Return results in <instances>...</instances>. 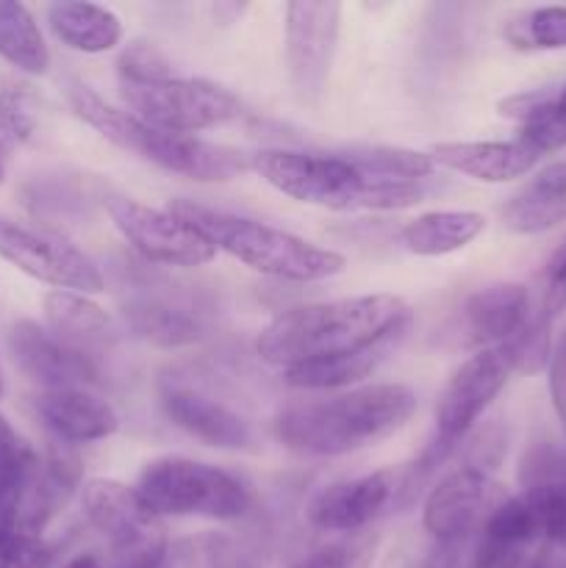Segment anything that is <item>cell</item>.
Masks as SVG:
<instances>
[{
	"label": "cell",
	"mask_w": 566,
	"mask_h": 568,
	"mask_svg": "<svg viewBox=\"0 0 566 568\" xmlns=\"http://www.w3.org/2000/svg\"><path fill=\"white\" fill-rule=\"evenodd\" d=\"M0 59L26 75H44L50 50L31 11L14 0H0Z\"/></svg>",
	"instance_id": "28"
},
{
	"label": "cell",
	"mask_w": 566,
	"mask_h": 568,
	"mask_svg": "<svg viewBox=\"0 0 566 568\" xmlns=\"http://www.w3.org/2000/svg\"><path fill=\"white\" fill-rule=\"evenodd\" d=\"M11 361L42 392L55 388H92L100 369L94 361L64 347L53 333L33 320H17L6 333Z\"/></svg>",
	"instance_id": "16"
},
{
	"label": "cell",
	"mask_w": 566,
	"mask_h": 568,
	"mask_svg": "<svg viewBox=\"0 0 566 568\" xmlns=\"http://www.w3.org/2000/svg\"><path fill=\"white\" fill-rule=\"evenodd\" d=\"M564 336H566V333H564Z\"/></svg>",
	"instance_id": "43"
},
{
	"label": "cell",
	"mask_w": 566,
	"mask_h": 568,
	"mask_svg": "<svg viewBox=\"0 0 566 568\" xmlns=\"http://www.w3.org/2000/svg\"><path fill=\"white\" fill-rule=\"evenodd\" d=\"M33 410L61 444H92L114 436L120 416L92 388H55L33 397Z\"/></svg>",
	"instance_id": "21"
},
{
	"label": "cell",
	"mask_w": 566,
	"mask_h": 568,
	"mask_svg": "<svg viewBox=\"0 0 566 568\" xmlns=\"http://www.w3.org/2000/svg\"><path fill=\"white\" fill-rule=\"evenodd\" d=\"M55 564V547L42 536L0 527V568H50Z\"/></svg>",
	"instance_id": "35"
},
{
	"label": "cell",
	"mask_w": 566,
	"mask_h": 568,
	"mask_svg": "<svg viewBox=\"0 0 566 568\" xmlns=\"http://www.w3.org/2000/svg\"><path fill=\"white\" fill-rule=\"evenodd\" d=\"M416 394L403 383H372L316 403L289 405L272 433L286 449L311 458H338L375 447L408 425Z\"/></svg>",
	"instance_id": "2"
},
{
	"label": "cell",
	"mask_w": 566,
	"mask_h": 568,
	"mask_svg": "<svg viewBox=\"0 0 566 568\" xmlns=\"http://www.w3.org/2000/svg\"><path fill=\"white\" fill-rule=\"evenodd\" d=\"M405 325H411V305L403 297L361 294L283 311L259 333L255 349L266 364L286 372L358 353Z\"/></svg>",
	"instance_id": "1"
},
{
	"label": "cell",
	"mask_w": 566,
	"mask_h": 568,
	"mask_svg": "<svg viewBox=\"0 0 566 568\" xmlns=\"http://www.w3.org/2000/svg\"><path fill=\"white\" fill-rule=\"evenodd\" d=\"M39 125V109H37V94L26 83H6L0 89V128H3L6 139L11 148L28 144L37 133Z\"/></svg>",
	"instance_id": "32"
},
{
	"label": "cell",
	"mask_w": 566,
	"mask_h": 568,
	"mask_svg": "<svg viewBox=\"0 0 566 568\" xmlns=\"http://www.w3.org/2000/svg\"><path fill=\"white\" fill-rule=\"evenodd\" d=\"M519 483L544 541L566 555V449L555 444L527 449L519 466Z\"/></svg>",
	"instance_id": "20"
},
{
	"label": "cell",
	"mask_w": 566,
	"mask_h": 568,
	"mask_svg": "<svg viewBox=\"0 0 566 568\" xmlns=\"http://www.w3.org/2000/svg\"><path fill=\"white\" fill-rule=\"evenodd\" d=\"M70 109L100 133L105 142L125 153L139 155L148 164H155L164 172L192 178V181H231V178L250 172V155L231 144L209 142L200 136L166 133L148 125L131 111L105 103L94 89L81 81H67L64 87Z\"/></svg>",
	"instance_id": "4"
},
{
	"label": "cell",
	"mask_w": 566,
	"mask_h": 568,
	"mask_svg": "<svg viewBox=\"0 0 566 568\" xmlns=\"http://www.w3.org/2000/svg\"><path fill=\"white\" fill-rule=\"evenodd\" d=\"M89 192L81 181L72 178H37L31 186H26V205L37 220L50 222H72L83 216L89 209Z\"/></svg>",
	"instance_id": "30"
},
{
	"label": "cell",
	"mask_w": 566,
	"mask_h": 568,
	"mask_svg": "<svg viewBox=\"0 0 566 568\" xmlns=\"http://www.w3.org/2000/svg\"><path fill=\"white\" fill-rule=\"evenodd\" d=\"M533 303L530 292L522 283H492L477 288L464 300L458 316L453 322V333L458 347L492 349L505 347L519 336L522 327L530 322Z\"/></svg>",
	"instance_id": "17"
},
{
	"label": "cell",
	"mask_w": 566,
	"mask_h": 568,
	"mask_svg": "<svg viewBox=\"0 0 566 568\" xmlns=\"http://www.w3.org/2000/svg\"><path fill=\"white\" fill-rule=\"evenodd\" d=\"M161 410L166 419L198 442L216 449H250L253 430L247 422L220 399L209 397L186 383L166 381L159 392Z\"/></svg>",
	"instance_id": "19"
},
{
	"label": "cell",
	"mask_w": 566,
	"mask_h": 568,
	"mask_svg": "<svg viewBox=\"0 0 566 568\" xmlns=\"http://www.w3.org/2000/svg\"><path fill=\"white\" fill-rule=\"evenodd\" d=\"M503 499V491L488 471L464 464L431 488L422 508V525L436 544L464 547L466 538L481 532Z\"/></svg>",
	"instance_id": "15"
},
{
	"label": "cell",
	"mask_w": 566,
	"mask_h": 568,
	"mask_svg": "<svg viewBox=\"0 0 566 568\" xmlns=\"http://www.w3.org/2000/svg\"><path fill=\"white\" fill-rule=\"evenodd\" d=\"M505 39L519 50H566V6H542L516 17Z\"/></svg>",
	"instance_id": "31"
},
{
	"label": "cell",
	"mask_w": 566,
	"mask_h": 568,
	"mask_svg": "<svg viewBox=\"0 0 566 568\" xmlns=\"http://www.w3.org/2000/svg\"><path fill=\"white\" fill-rule=\"evenodd\" d=\"M0 397H3V375H0Z\"/></svg>",
	"instance_id": "42"
},
{
	"label": "cell",
	"mask_w": 566,
	"mask_h": 568,
	"mask_svg": "<svg viewBox=\"0 0 566 568\" xmlns=\"http://www.w3.org/2000/svg\"><path fill=\"white\" fill-rule=\"evenodd\" d=\"M516 139L538 159L566 148V83L558 89H536V103L519 122Z\"/></svg>",
	"instance_id": "29"
},
{
	"label": "cell",
	"mask_w": 566,
	"mask_h": 568,
	"mask_svg": "<svg viewBox=\"0 0 566 568\" xmlns=\"http://www.w3.org/2000/svg\"><path fill=\"white\" fill-rule=\"evenodd\" d=\"M250 170L286 197L331 211H400L436 192L433 181H386L372 175L350 148L336 153L259 150L250 155Z\"/></svg>",
	"instance_id": "3"
},
{
	"label": "cell",
	"mask_w": 566,
	"mask_h": 568,
	"mask_svg": "<svg viewBox=\"0 0 566 568\" xmlns=\"http://www.w3.org/2000/svg\"><path fill=\"white\" fill-rule=\"evenodd\" d=\"M44 327L59 338L64 347L75 349L83 358L98 364L100 355H109L117 347V325L87 294L50 292L42 300Z\"/></svg>",
	"instance_id": "22"
},
{
	"label": "cell",
	"mask_w": 566,
	"mask_h": 568,
	"mask_svg": "<svg viewBox=\"0 0 566 568\" xmlns=\"http://www.w3.org/2000/svg\"><path fill=\"white\" fill-rule=\"evenodd\" d=\"M486 227V216L477 211H427L400 231V242L411 255L438 258L464 250Z\"/></svg>",
	"instance_id": "27"
},
{
	"label": "cell",
	"mask_w": 566,
	"mask_h": 568,
	"mask_svg": "<svg viewBox=\"0 0 566 568\" xmlns=\"http://www.w3.org/2000/svg\"><path fill=\"white\" fill-rule=\"evenodd\" d=\"M83 516L105 541L111 568H164V519L139 497L137 486L94 477L81 486Z\"/></svg>",
	"instance_id": "9"
},
{
	"label": "cell",
	"mask_w": 566,
	"mask_h": 568,
	"mask_svg": "<svg viewBox=\"0 0 566 568\" xmlns=\"http://www.w3.org/2000/svg\"><path fill=\"white\" fill-rule=\"evenodd\" d=\"M375 549L377 538L372 532H355L311 549L289 568H366L375 558Z\"/></svg>",
	"instance_id": "33"
},
{
	"label": "cell",
	"mask_w": 566,
	"mask_h": 568,
	"mask_svg": "<svg viewBox=\"0 0 566 568\" xmlns=\"http://www.w3.org/2000/svg\"><path fill=\"white\" fill-rule=\"evenodd\" d=\"M120 83H153L172 78V61L153 42H131L117 59Z\"/></svg>",
	"instance_id": "34"
},
{
	"label": "cell",
	"mask_w": 566,
	"mask_h": 568,
	"mask_svg": "<svg viewBox=\"0 0 566 568\" xmlns=\"http://www.w3.org/2000/svg\"><path fill=\"white\" fill-rule=\"evenodd\" d=\"M397 471L381 469L325 486L320 494H314L305 516L316 530L355 536V532H364L397 499Z\"/></svg>",
	"instance_id": "18"
},
{
	"label": "cell",
	"mask_w": 566,
	"mask_h": 568,
	"mask_svg": "<svg viewBox=\"0 0 566 568\" xmlns=\"http://www.w3.org/2000/svg\"><path fill=\"white\" fill-rule=\"evenodd\" d=\"M81 460L70 444L55 442L44 455L33 453L26 469L0 488V527L22 536H42L50 519L81 488Z\"/></svg>",
	"instance_id": "11"
},
{
	"label": "cell",
	"mask_w": 566,
	"mask_h": 568,
	"mask_svg": "<svg viewBox=\"0 0 566 568\" xmlns=\"http://www.w3.org/2000/svg\"><path fill=\"white\" fill-rule=\"evenodd\" d=\"M549 394H553L555 414L566 436V336L555 344L553 361H549Z\"/></svg>",
	"instance_id": "38"
},
{
	"label": "cell",
	"mask_w": 566,
	"mask_h": 568,
	"mask_svg": "<svg viewBox=\"0 0 566 568\" xmlns=\"http://www.w3.org/2000/svg\"><path fill=\"white\" fill-rule=\"evenodd\" d=\"M511 375H514V366L503 347L481 349L453 372L436 403V425H433L431 442L414 460L408 477L400 483V494L414 491L416 483L433 475L469 438L488 405L508 386Z\"/></svg>",
	"instance_id": "7"
},
{
	"label": "cell",
	"mask_w": 566,
	"mask_h": 568,
	"mask_svg": "<svg viewBox=\"0 0 566 568\" xmlns=\"http://www.w3.org/2000/svg\"><path fill=\"white\" fill-rule=\"evenodd\" d=\"M211 11H214L216 22H222V26H228V22H233L239 14H242L244 6H236V3H216Z\"/></svg>",
	"instance_id": "39"
},
{
	"label": "cell",
	"mask_w": 566,
	"mask_h": 568,
	"mask_svg": "<svg viewBox=\"0 0 566 568\" xmlns=\"http://www.w3.org/2000/svg\"><path fill=\"white\" fill-rule=\"evenodd\" d=\"M566 305V239L558 244L553 255L547 261V270H544V303L542 308L549 314H558Z\"/></svg>",
	"instance_id": "37"
},
{
	"label": "cell",
	"mask_w": 566,
	"mask_h": 568,
	"mask_svg": "<svg viewBox=\"0 0 566 568\" xmlns=\"http://www.w3.org/2000/svg\"><path fill=\"white\" fill-rule=\"evenodd\" d=\"M48 26L64 48L89 55L105 53L117 48L122 39L120 17L98 3L61 0V3L48 6Z\"/></svg>",
	"instance_id": "26"
},
{
	"label": "cell",
	"mask_w": 566,
	"mask_h": 568,
	"mask_svg": "<svg viewBox=\"0 0 566 568\" xmlns=\"http://www.w3.org/2000/svg\"><path fill=\"white\" fill-rule=\"evenodd\" d=\"M342 3L294 0L286 6V70L300 103L316 105L327 89L336 55Z\"/></svg>",
	"instance_id": "14"
},
{
	"label": "cell",
	"mask_w": 566,
	"mask_h": 568,
	"mask_svg": "<svg viewBox=\"0 0 566 568\" xmlns=\"http://www.w3.org/2000/svg\"><path fill=\"white\" fill-rule=\"evenodd\" d=\"M9 153H11V142L6 139L3 128H0V183H3L6 178V161H9Z\"/></svg>",
	"instance_id": "40"
},
{
	"label": "cell",
	"mask_w": 566,
	"mask_h": 568,
	"mask_svg": "<svg viewBox=\"0 0 566 568\" xmlns=\"http://www.w3.org/2000/svg\"><path fill=\"white\" fill-rule=\"evenodd\" d=\"M431 159L436 161V166L481 183L516 181L538 164V155L530 153L519 139H511V142H442L433 144Z\"/></svg>",
	"instance_id": "23"
},
{
	"label": "cell",
	"mask_w": 566,
	"mask_h": 568,
	"mask_svg": "<svg viewBox=\"0 0 566 568\" xmlns=\"http://www.w3.org/2000/svg\"><path fill=\"white\" fill-rule=\"evenodd\" d=\"M0 258L53 292L100 294L105 277L83 250L44 227L26 225L0 214Z\"/></svg>",
	"instance_id": "12"
},
{
	"label": "cell",
	"mask_w": 566,
	"mask_h": 568,
	"mask_svg": "<svg viewBox=\"0 0 566 568\" xmlns=\"http://www.w3.org/2000/svg\"><path fill=\"white\" fill-rule=\"evenodd\" d=\"M503 222L519 236H538L566 222V161L538 170L505 203Z\"/></svg>",
	"instance_id": "24"
},
{
	"label": "cell",
	"mask_w": 566,
	"mask_h": 568,
	"mask_svg": "<svg viewBox=\"0 0 566 568\" xmlns=\"http://www.w3.org/2000/svg\"><path fill=\"white\" fill-rule=\"evenodd\" d=\"M105 214L133 253L159 266H203L214 261L216 250L166 209H150L139 200L109 194L103 197Z\"/></svg>",
	"instance_id": "13"
},
{
	"label": "cell",
	"mask_w": 566,
	"mask_h": 568,
	"mask_svg": "<svg viewBox=\"0 0 566 568\" xmlns=\"http://www.w3.org/2000/svg\"><path fill=\"white\" fill-rule=\"evenodd\" d=\"M122 316L133 336L161 349L192 347L214 336L220 300L192 283L150 277L148 272L122 286Z\"/></svg>",
	"instance_id": "8"
},
{
	"label": "cell",
	"mask_w": 566,
	"mask_h": 568,
	"mask_svg": "<svg viewBox=\"0 0 566 568\" xmlns=\"http://www.w3.org/2000/svg\"><path fill=\"white\" fill-rule=\"evenodd\" d=\"M166 211L192 225L214 250L233 255L261 275L292 283H320L342 275L347 258L336 250L320 247L294 233L272 227L250 216L211 209L194 200H170Z\"/></svg>",
	"instance_id": "5"
},
{
	"label": "cell",
	"mask_w": 566,
	"mask_h": 568,
	"mask_svg": "<svg viewBox=\"0 0 566 568\" xmlns=\"http://www.w3.org/2000/svg\"><path fill=\"white\" fill-rule=\"evenodd\" d=\"M64 568H105V566L100 564L98 558H92V555H78V558H72Z\"/></svg>",
	"instance_id": "41"
},
{
	"label": "cell",
	"mask_w": 566,
	"mask_h": 568,
	"mask_svg": "<svg viewBox=\"0 0 566 568\" xmlns=\"http://www.w3.org/2000/svg\"><path fill=\"white\" fill-rule=\"evenodd\" d=\"M408 327L411 325L388 333L386 338L375 342L372 347L358 349V353L316 361V364L297 366V369H286L283 372V381L292 388H303V392H338V388L355 386V383L366 381L372 372L381 369V364L388 355H394V349L400 347Z\"/></svg>",
	"instance_id": "25"
},
{
	"label": "cell",
	"mask_w": 566,
	"mask_h": 568,
	"mask_svg": "<svg viewBox=\"0 0 566 568\" xmlns=\"http://www.w3.org/2000/svg\"><path fill=\"white\" fill-rule=\"evenodd\" d=\"M122 103L133 116L166 133L198 136L242 116L236 94L203 78H164L153 83H120Z\"/></svg>",
	"instance_id": "10"
},
{
	"label": "cell",
	"mask_w": 566,
	"mask_h": 568,
	"mask_svg": "<svg viewBox=\"0 0 566 568\" xmlns=\"http://www.w3.org/2000/svg\"><path fill=\"white\" fill-rule=\"evenodd\" d=\"M137 491L161 519L239 521L253 510V491L242 477L183 455L144 464Z\"/></svg>",
	"instance_id": "6"
},
{
	"label": "cell",
	"mask_w": 566,
	"mask_h": 568,
	"mask_svg": "<svg viewBox=\"0 0 566 568\" xmlns=\"http://www.w3.org/2000/svg\"><path fill=\"white\" fill-rule=\"evenodd\" d=\"M33 458V449L28 447L20 438V433L9 425L3 414H0V488L9 486L22 469H26L28 460Z\"/></svg>",
	"instance_id": "36"
}]
</instances>
